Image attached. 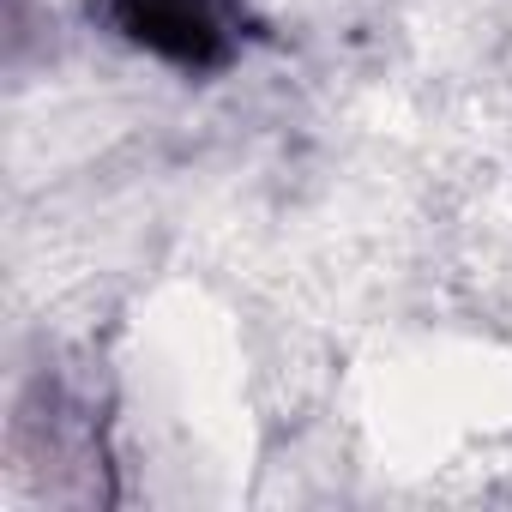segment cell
Listing matches in <instances>:
<instances>
[{
  "mask_svg": "<svg viewBox=\"0 0 512 512\" xmlns=\"http://www.w3.org/2000/svg\"><path fill=\"white\" fill-rule=\"evenodd\" d=\"M97 13L181 73H211L241 49V0H97Z\"/></svg>",
  "mask_w": 512,
  "mask_h": 512,
  "instance_id": "cell-1",
  "label": "cell"
}]
</instances>
